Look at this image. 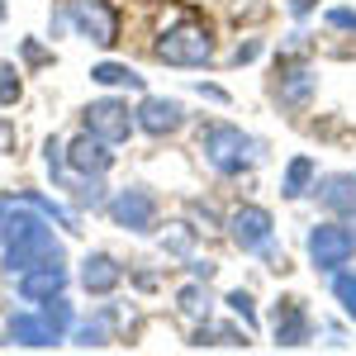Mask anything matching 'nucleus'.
<instances>
[{"instance_id":"obj_1","label":"nucleus","mask_w":356,"mask_h":356,"mask_svg":"<svg viewBox=\"0 0 356 356\" xmlns=\"http://www.w3.org/2000/svg\"><path fill=\"white\" fill-rule=\"evenodd\" d=\"M29 266H67V243L53 233V219H43L24 200H10V219L0 233V271L19 275Z\"/></svg>"},{"instance_id":"obj_2","label":"nucleus","mask_w":356,"mask_h":356,"mask_svg":"<svg viewBox=\"0 0 356 356\" xmlns=\"http://www.w3.org/2000/svg\"><path fill=\"white\" fill-rule=\"evenodd\" d=\"M200 152H204L209 171L228 176V181L252 176L257 166L266 162V143L257 134H247V129H238V124H228V119H209L200 129Z\"/></svg>"},{"instance_id":"obj_3","label":"nucleus","mask_w":356,"mask_h":356,"mask_svg":"<svg viewBox=\"0 0 356 356\" xmlns=\"http://www.w3.org/2000/svg\"><path fill=\"white\" fill-rule=\"evenodd\" d=\"M223 233H228V243L238 247L243 257H261L271 271H285V252L275 247V219L266 204H238V209H228Z\"/></svg>"},{"instance_id":"obj_4","label":"nucleus","mask_w":356,"mask_h":356,"mask_svg":"<svg viewBox=\"0 0 356 356\" xmlns=\"http://www.w3.org/2000/svg\"><path fill=\"white\" fill-rule=\"evenodd\" d=\"M48 29H53V38L62 29H72L76 38L95 43V48H114L119 33H124V19H119V10L110 0H62L53 10V24Z\"/></svg>"},{"instance_id":"obj_5","label":"nucleus","mask_w":356,"mask_h":356,"mask_svg":"<svg viewBox=\"0 0 356 356\" xmlns=\"http://www.w3.org/2000/svg\"><path fill=\"white\" fill-rule=\"evenodd\" d=\"M152 57L166 67H209L214 62V33L200 19H176L152 38Z\"/></svg>"},{"instance_id":"obj_6","label":"nucleus","mask_w":356,"mask_h":356,"mask_svg":"<svg viewBox=\"0 0 356 356\" xmlns=\"http://www.w3.org/2000/svg\"><path fill=\"white\" fill-rule=\"evenodd\" d=\"M304 252H309V266L318 275H332L342 271V266H352L356 261V233L347 228L342 219H323L309 228V238H304Z\"/></svg>"},{"instance_id":"obj_7","label":"nucleus","mask_w":356,"mask_h":356,"mask_svg":"<svg viewBox=\"0 0 356 356\" xmlns=\"http://www.w3.org/2000/svg\"><path fill=\"white\" fill-rule=\"evenodd\" d=\"M314 90H318V76H314V67L304 62V53H280V57H275L271 100L280 105V110L304 114V110H309V100H314Z\"/></svg>"},{"instance_id":"obj_8","label":"nucleus","mask_w":356,"mask_h":356,"mask_svg":"<svg viewBox=\"0 0 356 356\" xmlns=\"http://www.w3.org/2000/svg\"><path fill=\"white\" fill-rule=\"evenodd\" d=\"M105 214H110L114 228H124V233H138V238H147V233H157L162 204H157V195L147 191V186H124V191H114V195H110Z\"/></svg>"},{"instance_id":"obj_9","label":"nucleus","mask_w":356,"mask_h":356,"mask_svg":"<svg viewBox=\"0 0 356 356\" xmlns=\"http://www.w3.org/2000/svg\"><path fill=\"white\" fill-rule=\"evenodd\" d=\"M81 129L95 138H105V143H129L138 134V119L129 110V100H119V95H100V100H90L81 110Z\"/></svg>"},{"instance_id":"obj_10","label":"nucleus","mask_w":356,"mask_h":356,"mask_svg":"<svg viewBox=\"0 0 356 356\" xmlns=\"http://www.w3.org/2000/svg\"><path fill=\"white\" fill-rule=\"evenodd\" d=\"M271 342L280 352H300L314 342V314L300 295H280L271 309Z\"/></svg>"},{"instance_id":"obj_11","label":"nucleus","mask_w":356,"mask_h":356,"mask_svg":"<svg viewBox=\"0 0 356 356\" xmlns=\"http://www.w3.org/2000/svg\"><path fill=\"white\" fill-rule=\"evenodd\" d=\"M134 119H138V134H147V138H171V134H181L186 129V105L176 100V95H152V90H143L138 95V105H134Z\"/></svg>"},{"instance_id":"obj_12","label":"nucleus","mask_w":356,"mask_h":356,"mask_svg":"<svg viewBox=\"0 0 356 356\" xmlns=\"http://www.w3.org/2000/svg\"><path fill=\"white\" fill-rule=\"evenodd\" d=\"M76 285H81L86 295H95V300H105L114 295L119 285H124V261L114 257V252H86L81 257V271H76Z\"/></svg>"},{"instance_id":"obj_13","label":"nucleus","mask_w":356,"mask_h":356,"mask_svg":"<svg viewBox=\"0 0 356 356\" xmlns=\"http://www.w3.org/2000/svg\"><path fill=\"white\" fill-rule=\"evenodd\" d=\"M314 200L332 219H352L356 214V171H318L314 181Z\"/></svg>"},{"instance_id":"obj_14","label":"nucleus","mask_w":356,"mask_h":356,"mask_svg":"<svg viewBox=\"0 0 356 356\" xmlns=\"http://www.w3.org/2000/svg\"><path fill=\"white\" fill-rule=\"evenodd\" d=\"M10 342L15 347H29V352H48V347H62L67 342V332H57L48 318H43V309H19V314H10Z\"/></svg>"},{"instance_id":"obj_15","label":"nucleus","mask_w":356,"mask_h":356,"mask_svg":"<svg viewBox=\"0 0 356 356\" xmlns=\"http://www.w3.org/2000/svg\"><path fill=\"white\" fill-rule=\"evenodd\" d=\"M67 166L76 176H110L114 171V143H105V138L81 129V134L67 143Z\"/></svg>"},{"instance_id":"obj_16","label":"nucleus","mask_w":356,"mask_h":356,"mask_svg":"<svg viewBox=\"0 0 356 356\" xmlns=\"http://www.w3.org/2000/svg\"><path fill=\"white\" fill-rule=\"evenodd\" d=\"M67 280H72L67 266H29V271L15 275V290H19L24 304H43V300H53V295H62Z\"/></svg>"},{"instance_id":"obj_17","label":"nucleus","mask_w":356,"mask_h":356,"mask_svg":"<svg viewBox=\"0 0 356 356\" xmlns=\"http://www.w3.org/2000/svg\"><path fill=\"white\" fill-rule=\"evenodd\" d=\"M191 347H200V352H214V347H228V352H247V347H252V328L200 318V323L191 328Z\"/></svg>"},{"instance_id":"obj_18","label":"nucleus","mask_w":356,"mask_h":356,"mask_svg":"<svg viewBox=\"0 0 356 356\" xmlns=\"http://www.w3.org/2000/svg\"><path fill=\"white\" fill-rule=\"evenodd\" d=\"M114 328H119V309L105 304V309H95L90 318H81V323L72 328V342L86 347V352H100V347H110V342H114Z\"/></svg>"},{"instance_id":"obj_19","label":"nucleus","mask_w":356,"mask_h":356,"mask_svg":"<svg viewBox=\"0 0 356 356\" xmlns=\"http://www.w3.org/2000/svg\"><path fill=\"white\" fill-rule=\"evenodd\" d=\"M314 181H318V162L309 152H295L285 162V171H280V195L285 200H304V195H314Z\"/></svg>"},{"instance_id":"obj_20","label":"nucleus","mask_w":356,"mask_h":356,"mask_svg":"<svg viewBox=\"0 0 356 356\" xmlns=\"http://www.w3.org/2000/svg\"><path fill=\"white\" fill-rule=\"evenodd\" d=\"M90 81H95V86H105V90H138V95L147 90V76H138L129 62H110V57L90 67Z\"/></svg>"},{"instance_id":"obj_21","label":"nucleus","mask_w":356,"mask_h":356,"mask_svg":"<svg viewBox=\"0 0 356 356\" xmlns=\"http://www.w3.org/2000/svg\"><path fill=\"white\" fill-rule=\"evenodd\" d=\"M176 314H186L191 323H200V318H209L214 314V295H209V280H186L181 290H176Z\"/></svg>"},{"instance_id":"obj_22","label":"nucleus","mask_w":356,"mask_h":356,"mask_svg":"<svg viewBox=\"0 0 356 356\" xmlns=\"http://www.w3.org/2000/svg\"><path fill=\"white\" fill-rule=\"evenodd\" d=\"M15 200H24V204H33L43 219H53L62 233H81L76 228V209H67L62 200H48V195H38V191H15Z\"/></svg>"},{"instance_id":"obj_23","label":"nucleus","mask_w":356,"mask_h":356,"mask_svg":"<svg viewBox=\"0 0 356 356\" xmlns=\"http://www.w3.org/2000/svg\"><path fill=\"white\" fill-rule=\"evenodd\" d=\"M223 304H228V314H233L243 328H252V332L261 328V314H257V295H252V290L238 285V290H228V295H223Z\"/></svg>"},{"instance_id":"obj_24","label":"nucleus","mask_w":356,"mask_h":356,"mask_svg":"<svg viewBox=\"0 0 356 356\" xmlns=\"http://www.w3.org/2000/svg\"><path fill=\"white\" fill-rule=\"evenodd\" d=\"M195 238H200V228H195L191 219L186 223H171V233H162V252L166 257H195Z\"/></svg>"},{"instance_id":"obj_25","label":"nucleus","mask_w":356,"mask_h":356,"mask_svg":"<svg viewBox=\"0 0 356 356\" xmlns=\"http://www.w3.org/2000/svg\"><path fill=\"white\" fill-rule=\"evenodd\" d=\"M38 309H43V318H48L57 332H67V337H72V328H76V309H72V300H67V290L53 295V300H43Z\"/></svg>"},{"instance_id":"obj_26","label":"nucleus","mask_w":356,"mask_h":356,"mask_svg":"<svg viewBox=\"0 0 356 356\" xmlns=\"http://www.w3.org/2000/svg\"><path fill=\"white\" fill-rule=\"evenodd\" d=\"M332 300H337V309H342L347 318H356V266L332 271Z\"/></svg>"},{"instance_id":"obj_27","label":"nucleus","mask_w":356,"mask_h":356,"mask_svg":"<svg viewBox=\"0 0 356 356\" xmlns=\"http://www.w3.org/2000/svg\"><path fill=\"white\" fill-rule=\"evenodd\" d=\"M19 100H24V72L15 62H0V110L19 105Z\"/></svg>"},{"instance_id":"obj_28","label":"nucleus","mask_w":356,"mask_h":356,"mask_svg":"<svg viewBox=\"0 0 356 356\" xmlns=\"http://www.w3.org/2000/svg\"><path fill=\"white\" fill-rule=\"evenodd\" d=\"M186 219H191L200 233H219L228 214H219V209H214L209 200H186Z\"/></svg>"},{"instance_id":"obj_29","label":"nucleus","mask_w":356,"mask_h":356,"mask_svg":"<svg viewBox=\"0 0 356 356\" xmlns=\"http://www.w3.org/2000/svg\"><path fill=\"white\" fill-rule=\"evenodd\" d=\"M261 53H266V38H238V48L228 53V67H247V62H257Z\"/></svg>"},{"instance_id":"obj_30","label":"nucleus","mask_w":356,"mask_h":356,"mask_svg":"<svg viewBox=\"0 0 356 356\" xmlns=\"http://www.w3.org/2000/svg\"><path fill=\"white\" fill-rule=\"evenodd\" d=\"M323 24H328V29H342V33H356V10L332 5V10H323Z\"/></svg>"},{"instance_id":"obj_31","label":"nucleus","mask_w":356,"mask_h":356,"mask_svg":"<svg viewBox=\"0 0 356 356\" xmlns=\"http://www.w3.org/2000/svg\"><path fill=\"white\" fill-rule=\"evenodd\" d=\"M186 266H191L195 280H214L219 275V261H209V257H186Z\"/></svg>"},{"instance_id":"obj_32","label":"nucleus","mask_w":356,"mask_h":356,"mask_svg":"<svg viewBox=\"0 0 356 356\" xmlns=\"http://www.w3.org/2000/svg\"><path fill=\"white\" fill-rule=\"evenodd\" d=\"M24 62H29V67H48V62H53V53H48L38 38H24Z\"/></svg>"},{"instance_id":"obj_33","label":"nucleus","mask_w":356,"mask_h":356,"mask_svg":"<svg viewBox=\"0 0 356 356\" xmlns=\"http://www.w3.org/2000/svg\"><path fill=\"white\" fill-rule=\"evenodd\" d=\"M195 90H200L204 100H214V105H228V90H223V86H214V81H200Z\"/></svg>"},{"instance_id":"obj_34","label":"nucleus","mask_w":356,"mask_h":356,"mask_svg":"<svg viewBox=\"0 0 356 356\" xmlns=\"http://www.w3.org/2000/svg\"><path fill=\"white\" fill-rule=\"evenodd\" d=\"M285 10H290L295 19H309V15L318 10V0H285Z\"/></svg>"},{"instance_id":"obj_35","label":"nucleus","mask_w":356,"mask_h":356,"mask_svg":"<svg viewBox=\"0 0 356 356\" xmlns=\"http://www.w3.org/2000/svg\"><path fill=\"white\" fill-rule=\"evenodd\" d=\"M5 219H10V200H0V233H5Z\"/></svg>"},{"instance_id":"obj_36","label":"nucleus","mask_w":356,"mask_h":356,"mask_svg":"<svg viewBox=\"0 0 356 356\" xmlns=\"http://www.w3.org/2000/svg\"><path fill=\"white\" fill-rule=\"evenodd\" d=\"M0 15H5V0H0Z\"/></svg>"}]
</instances>
